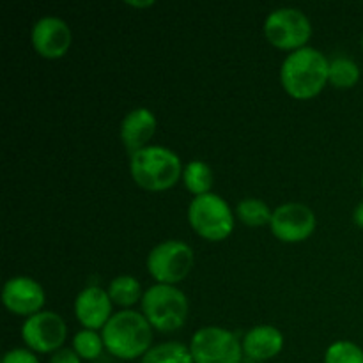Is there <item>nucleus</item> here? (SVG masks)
I'll return each instance as SVG.
<instances>
[{"mask_svg":"<svg viewBox=\"0 0 363 363\" xmlns=\"http://www.w3.org/2000/svg\"><path fill=\"white\" fill-rule=\"evenodd\" d=\"M330 74V60L312 46L289 53L280 67L284 91L296 99H312L325 89Z\"/></svg>","mask_w":363,"mask_h":363,"instance_id":"f257e3e1","label":"nucleus"},{"mask_svg":"<svg viewBox=\"0 0 363 363\" xmlns=\"http://www.w3.org/2000/svg\"><path fill=\"white\" fill-rule=\"evenodd\" d=\"M105 350L119 360H137L151 350L152 326L142 312L124 308L116 312L101 330Z\"/></svg>","mask_w":363,"mask_h":363,"instance_id":"f03ea898","label":"nucleus"},{"mask_svg":"<svg viewBox=\"0 0 363 363\" xmlns=\"http://www.w3.org/2000/svg\"><path fill=\"white\" fill-rule=\"evenodd\" d=\"M179 156L163 145H147L130 156V172L135 183L147 191H165L183 177Z\"/></svg>","mask_w":363,"mask_h":363,"instance_id":"7ed1b4c3","label":"nucleus"},{"mask_svg":"<svg viewBox=\"0 0 363 363\" xmlns=\"http://www.w3.org/2000/svg\"><path fill=\"white\" fill-rule=\"evenodd\" d=\"M186 294L176 286L155 284L149 287L142 298V314L152 326V330L170 333L183 328L188 319Z\"/></svg>","mask_w":363,"mask_h":363,"instance_id":"20e7f679","label":"nucleus"},{"mask_svg":"<svg viewBox=\"0 0 363 363\" xmlns=\"http://www.w3.org/2000/svg\"><path fill=\"white\" fill-rule=\"evenodd\" d=\"M191 229L208 241H223L234 230V213L225 199L216 194L195 197L188 206Z\"/></svg>","mask_w":363,"mask_h":363,"instance_id":"39448f33","label":"nucleus"},{"mask_svg":"<svg viewBox=\"0 0 363 363\" xmlns=\"http://www.w3.org/2000/svg\"><path fill=\"white\" fill-rule=\"evenodd\" d=\"M264 35L275 48L296 52L307 46L312 38V23L307 14L294 7L272 11L264 20Z\"/></svg>","mask_w":363,"mask_h":363,"instance_id":"423d86ee","label":"nucleus"},{"mask_svg":"<svg viewBox=\"0 0 363 363\" xmlns=\"http://www.w3.org/2000/svg\"><path fill=\"white\" fill-rule=\"evenodd\" d=\"M195 255L190 245L179 240H167L156 245L147 255V272L158 284L181 282L190 275Z\"/></svg>","mask_w":363,"mask_h":363,"instance_id":"0eeeda50","label":"nucleus"},{"mask_svg":"<svg viewBox=\"0 0 363 363\" xmlns=\"http://www.w3.org/2000/svg\"><path fill=\"white\" fill-rule=\"evenodd\" d=\"M195 363H241L243 342L236 333L222 326H206L197 330L190 342Z\"/></svg>","mask_w":363,"mask_h":363,"instance_id":"6e6552de","label":"nucleus"},{"mask_svg":"<svg viewBox=\"0 0 363 363\" xmlns=\"http://www.w3.org/2000/svg\"><path fill=\"white\" fill-rule=\"evenodd\" d=\"M67 328L64 319L57 312L41 311L25 319L21 326V339L25 346L34 353H55L62 350Z\"/></svg>","mask_w":363,"mask_h":363,"instance_id":"1a4fd4ad","label":"nucleus"},{"mask_svg":"<svg viewBox=\"0 0 363 363\" xmlns=\"http://www.w3.org/2000/svg\"><path fill=\"white\" fill-rule=\"evenodd\" d=\"M315 223L318 220L308 206L300 202H287L273 211L269 229L273 236L284 243H300L314 234Z\"/></svg>","mask_w":363,"mask_h":363,"instance_id":"9d476101","label":"nucleus"},{"mask_svg":"<svg viewBox=\"0 0 363 363\" xmlns=\"http://www.w3.org/2000/svg\"><path fill=\"white\" fill-rule=\"evenodd\" d=\"M32 46L43 59L55 60L67 53L73 43L71 28L62 18L43 16L34 23L30 32Z\"/></svg>","mask_w":363,"mask_h":363,"instance_id":"9b49d317","label":"nucleus"},{"mask_svg":"<svg viewBox=\"0 0 363 363\" xmlns=\"http://www.w3.org/2000/svg\"><path fill=\"white\" fill-rule=\"evenodd\" d=\"M2 301L11 314L30 318L43 311L46 293L38 280L28 277H14L4 284Z\"/></svg>","mask_w":363,"mask_h":363,"instance_id":"f8f14e48","label":"nucleus"},{"mask_svg":"<svg viewBox=\"0 0 363 363\" xmlns=\"http://www.w3.org/2000/svg\"><path fill=\"white\" fill-rule=\"evenodd\" d=\"M112 300L98 286H89L74 300V315L85 330H103L112 318Z\"/></svg>","mask_w":363,"mask_h":363,"instance_id":"ddd939ff","label":"nucleus"},{"mask_svg":"<svg viewBox=\"0 0 363 363\" xmlns=\"http://www.w3.org/2000/svg\"><path fill=\"white\" fill-rule=\"evenodd\" d=\"M158 121L149 108H135L124 116L121 123V142L131 155L147 147V142L155 137Z\"/></svg>","mask_w":363,"mask_h":363,"instance_id":"4468645a","label":"nucleus"},{"mask_svg":"<svg viewBox=\"0 0 363 363\" xmlns=\"http://www.w3.org/2000/svg\"><path fill=\"white\" fill-rule=\"evenodd\" d=\"M284 350V333L277 326L259 325L243 337V353L257 362L275 358Z\"/></svg>","mask_w":363,"mask_h":363,"instance_id":"2eb2a0df","label":"nucleus"},{"mask_svg":"<svg viewBox=\"0 0 363 363\" xmlns=\"http://www.w3.org/2000/svg\"><path fill=\"white\" fill-rule=\"evenodd\" d=\"M106 293H108L113 305H119V307L124 308L133 307L135 303H138V301L144 298L140 282L131 275H121L117 277V279H113L112 282L108 284Z\"/></svg>","mask_w":363,"mask_h":363,"instance_id":"dca6fc26","label":"nucleus"},{"mask_svg":"<svg viewBox=\"0 0 363 363\" xmlns=\"http://www.w3.org/2000/svg\"><path fill=\"white\" fill-rule=\"evenodd\" d=\"M183 181L186 190L190 191V194H194L195 197L211 194V188H213L211 167H209L206 162H201V160H194V162H190L186 167H184Z\"/></svg>","mask_w":363,"mask_h":363,"instance_id":"f3484780","label":"nucleus"},{"mask_svg":"<svg viewBox=\"0 0 363 363\" xmlns=\"http://www.w3.org/2000/svg\"><path fill=\"white\" fill-rule=\"evenodd\" d=\"M140 363H195L190 346L181 342H163L152 346Z\"/></svg>","mask_w":363,"mask_h":363,"instance_id":"a211bd4d","label":"nucleus"},{"mask_svg":"<svg viewBox=\"0 0 363 363\" xmlns=\"http://www.w3.org/2000/svg\"><path fill=\"white\" fill-rule=\"evenodd\" d=\"M236 216L247 227H264L272 223L273 211L261 199H243L236 206Z\"/></svg>","mask_w":363,"mask_h":363,"instance_id":"6ab92c4d","label":"nucleus"},{"mask_svg":"<svg viewBox=\"0 0 363 363\" xmlns=\"http://www.w3.org/2000/svg\"><path fill=\"white\" fill-rule=\"evenodd\" d=\"M360 80V67L347 57H337L330 62L328 82L337 89H351Z\"/></svg>","mask_w":363,"mask_h":363,"instance_id":"aec40b11","label":"nucleus"},{"mask_svg":"<svg viewBox=\"0 0 363 363\" xmlns=\"http://www.w3.org/2000/svg\"><path fill=\"white\" fill-rule=\"evenodd\" d=\"M73 350L82 360H98L105 350V342L96 330L84 328L74 335Z\"/></svg>","mask_w":363,"mask_h":363,"instance_id":"412c9836","label":"nucleus"},{"mask_svg":"<svg viewBox=\"0 0 363 363\" xmlns=\"http://www.w3.org/2000/svg\"><path fill=\"white\" fill-rule=\"evenodd\" d=\"M325 363H363V350L351 340H337L326 350Z\"/></svg>","mask_w":363,"mask_h":363,"instance_id":"4be33fe9","label":"nucleus"},{"mask_svg":"<svg viewBox=\"0 0 363 363\" xmlns=\"http://www.w3.org/2000/svg\"><path fill=\"white\" fill-rule=\"evenodd\" d=\"M2 363H41L38 354L30 351L28 347H14L4 354Z\"/></svg>","mask_w":363,"mask_h":363,"instance_id":"5701e85b","label":"nucleus"},{"mask_svg":"<svg viewBox=\"0 0 363 363\" xmlns=\"http://www.w3.org/2000/svg\"><path fill=\"white\" fill-rule=\"evenodd\" d=\"M50 363H82V358L71 347H62L52 354Z\"/></svg>","mask_w":363,"mask_h":363,"instance_id":"b1692460","label":"nucleus"},{"mask_svg":"<svg viewBox=\"0 0 363 363\" xmlns=\"http://www.w3.org/2000/svg\"><path fill=\"white\" fill-rule=\"evenodd\" d=\"M353 222L357 223L360 229H363V202H360V204L354 208V213H353Z\"/></svg>","mask_w":363,"mask_h":363,"instance_id":"393cba45","label":"nucleus"},{"mask_svg":"<svg viewBox=\"0 0 363 363\" xmlns=\"http://www.w3.org/2000/svg\"><path fill=\"white\" fill-rule=\"evenodd\" d=\"M126 4L128 6H133V7H142V9H144V7L155 6V2H152V0H147V2H135V0H126Z\"/></svg>","mask_w":363,"mask_h":363,"instance_id":"a878e982","label":"nucleus"},{"mask_svg":"<svg viewBox=\"0 0 363 363\" xmlns=\"http://www.w3.org/2000/svg\"><path fill=\"white\" fill-rule=\"evenodd\" d=\"M362 188H363V176H362Z\"/></svg>","mask_w":363,"mask_h":363,"instance_id":"bb28decb","label":"nucleus"},{"mask_svg":"<svg viewBox=\"0 0 363 363\" xmlns=\"http://www.w3.org/2000/svg\"><path fill=\"white\" fill-rule=\"evenodd\" d=\"M362 48H363V38H362Z\"/></svg>","mask_w":363,"mask_h":363,"instance_id":"cd10ccee","label":"nucleus"}]
</instances>
